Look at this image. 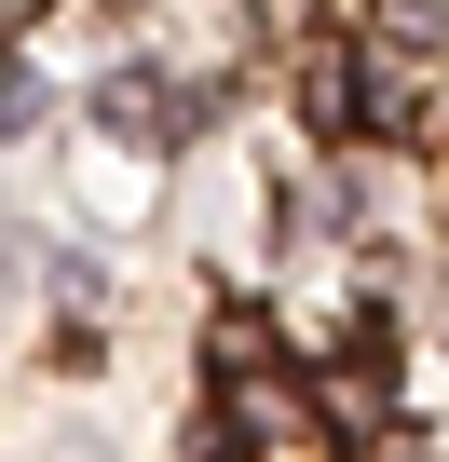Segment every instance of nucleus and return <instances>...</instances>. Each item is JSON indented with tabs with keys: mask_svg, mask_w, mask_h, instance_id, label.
<instances>
[{
	"mask_svg": "<svg viewBox=\"0 0 449 462\" xmlns=\"http://www.w3.org/2000/svg\"><path fill=\"white\" fill-rule=\"evenodd\" d=\"M177 123H191V96H177L164 69H123V82H109V136L150 150V136H177Z\"/></svg>",
	"mask_w": 449,
	"mask_h": 462,
	"instance_id": "f257e3e1",
	"label": "nucleus"
}]
</instances>
